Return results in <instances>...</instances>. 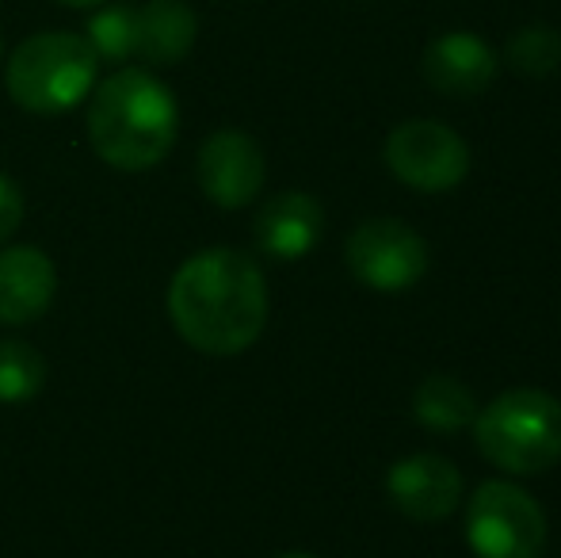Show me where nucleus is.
<instances>
[{
  "mask_svg": "<svg viewBox=\"0 0 561 558\" xmlns=\"http://www.w3.org/2000/svg\"><path fill=\"white\" fill-rule=\"evenodd\" d=\"M23 192H20V184H15L12 176H4L0 172V246H4L8 238H12L15 230H20V223H23Z\"/></svg>",
  "mask_w": 561,
  "mask_h": 558,
  "instance_id": "obj_18",
  "label": "nucleus"
},
{
  "mask_svg": "<svg viewBox=\"0 0 561 558\" xmlns=\"http://www.w3.org/2000/svg\"><path fill=\"white\" fill-rule=\"evenodd\" d=\"M0 54H4V43H0Z\"/></svg>",
  "mask_w": 561,
  "mask_h": 558,
  "instance_id": "obj_21",
  "label": "nucleus"
},
{
  "mask_svg": "<svg viewBox=\"0 0 561 558\" xmlns=\"http://www.w3.org/2000/svg\"><path fill=\"white\" fill-rule=\"evenodd\" d=\"M267 176L264 149L244 130H215L195 153V180L222 210H241L260 195Z\"/></svg>",
  "mask_w": 561,
  "mask_h": 558,
  "instance_id": "obj_8",
  "label": "nucleus"
},
{
  "mask_svg": "<svg viewBox=\"0 0 561 558\" xmlns=\"http://www.w3.org/2000/svg\"><path fill=\"white\" fill-rule=\"evenodd\" d=\"M84 38L100 61L123 66L138 54V8L134 4H100L84 23Z\"/></svg>",
  "mask_w": 561,
  "mask_h": 558,
  "instance_id": "obj_15",
  "label": "nucleus"
},
{
  "mask_svg": "<svg viewBox=\"0 0 561 558\" xmlns=\"http://www.w3.org/2000/svg\"><path fill=\"white\" fill-rule=\"evenodd\" d=\"M413 418L432 432H458L478 418V398L455 375H428L413 395Z\"/></svg>",
  "mask_w": 561,
  "mask_h": 558,
  "instance_id": "obj_14",
  "label": "nucleus"
},
{
  "mask_svg": "<svg viewBox=\"0 0 561 558\" xmlns=\"http://www.w3.org/2000/svg\"><path fill=\"white\" fill-rule=\"evenodd\" d=\"M58 269L35 246H15L0 253V321L4 326H31L54 303Z\"/></svg>",
  "mask_w": 561,
  "mask_h": 558,
  "instance_id": "obj_12",
  "label": "nucleus"
},
{
  "mask_svg": "<svg viewBox=\"0 0 561 558\" xmlns=\"http://www.w3.org/2000/svg\"><path fill=\"white\" fill-rule=\"evenodd\" d=\"M508 66L519 77H550L561 66V31L550 23H527L508 38Z\"/></svg>",
  "mask_w": 561,
  "mask_h": 558,
  "instance_id": "obj_17",
  "label": "nucleus"
},
{
  "mask_svg": "<svg viewBox=\"0 0 561 558\" xmlns=\"http://www.w3.org/2000/svg\"><path fill=\"white\" fill-rule=\"evenodd\" d=\"M386 164L416 192H450L470 172V146L436 119H409L386 138Z\"/></svg>",
  "mask_w": 561,
  "mask_h": 558,
  "instance_id": "obj_7",
  "label": "nucleus"
},
{
  "mask_svg": "<svg viewBox=\"0 0 561 558\" xmlns=\"http://www.w3.org/2000/svg\"><path fill=\"white\" fill-rule=\"evenodd\" d=\"M199 15L187 0H149L138 8V54L146 66H176L192 54Z\"/></svg>",
  "mask_w": 561,
  "mask_h": 558,
  "instance_id": "obj_13",
  "label": "nucleus"
},
{
  "mask_svg": "<svg viewBox=\"0 0 561 558\" xmlns=\"http://www.w3.org/2000/svg\"><path fill=\"white\" fill-rule=\"evenodd\" d=\"M279 558H318V555H306V551H287V555H279Z\"/></svg>",
  "mask_w": 561,
  "mask_h": 558,
  "instance_id": "obj_20",
  "label": "nucleus"
},
{
  "mask_svg": "<svg viewBox=\"0 0 561 558\" xmlns=\"http://www.w3.org/2000/svg\"><path fill=\"white\" fill-rule=\"evenodd\" d=\"M100 58L84 35L38 31L23 38L4 66L8 96L31 115H61L92 96Z\"/></svg>",
  "mask_w": 561,
  "mask_h": 558,
  "instance_id": "obj_3",
  "label": "nucleus"
},
{
  "mask_svg": "<svg viewBox=\"0 0 561 558\" xmlns=\"http://www.w3.org/2000/svg\"><path fill=\"white\" fill-rule=\"evenodd\" d=\"M424 81L439 92V96L470 100L493 84L496 77V54L485 38L470 35V31H450L439 35L436 43L424 50Z\"/></svg>",
  "mask_w": 561,
  "mask_h": 558,
  "instance_id": "obj_10",
  "label": "nucleus"
},
{
  "mask_svg": "<svg viewBox=\"0 0 561 558\" xmlns=\"http://www.w3.org/2000/svg\"><path fill=\"white\" fill-rule=\"evenodd\" d=\"M84 127L100 161L118 172H146L176 146L180 107L149 69H118L92 89Z\"/></svg>",
  "mask_w": 561,
  "mask_h": 558,
  "instance_id": "obj_2",
  "label": "nucleus"
},
{
  "mask_svg": "<svg viewBox=\"0 0 561 558\" xmlns=\"http://www.w3.org/2000/svg\"><path fill=\"white\" fill-rule=\"evenodd\" d=\"M478 452L508 475H542L561 459V402L547 390L519 387L493 398L473 418Z\"/></svg>",
  "mask_w": 561,
  "mask_h": 558,
  "instance_id": "obj_4",
  "label": "nucleus"
},
{
  "mask_svg": "<svg viewBox=\"0 0 561 558\" xmlns=\"http://www.w3.org/2000/svg\"><path fill=\"white\" fill-rule=\"evenodd\" d=\"M169 318L203 356H241L267 326V280L241 249H203L169 283Z\"/></svg>",
  "mask_w": 561,
  "mask_h": 558,
  "instance_id": "obj_1",
  "label": "nucleus"
},
{
  "mask_svg": "<svg viewBox=\"0 0 561 558\" xmlns=\"http://www.w3.org/2000/svg\"><path fill=\"white\" fill-rule=\"evenodd\" d=\"M344 261L363 287L398 295L428 272V241L401 218H367L347 234Z\"/></svg>",
  "mask_w": 561,
  "mask_h": 558,
  "instance_id": "obj_6",
  "label": "nucleus"
},
{
  "mask_svg": "<svg viewBox=\"0 0 561 558\" xmlns=\"http://www.w3.org/2000/svg\"><path fill=\"white\" fill-rule=\"evenodd\" d=\"M54 4H66V8H100L107 0H54Z\"/></svg>",
  "mask_w": 561,
  "mask_h": 558,
  "instance_id": "obj_19",
  "label": "nucleus"
},
{
  "mask_svg": "<svg viewBox=\"0 0 561 558\" xmlns=\"http://www.w3.org/2000/svg\"><path fill=\"white\" fill-rule=\"evenodd\" d=\"M46 387V360L27 341H0V402H31Z\"/></svg>",
  "mask_w": 561,
  "mask_h": 558,
  "instance_id": "obj_16",
  "label": "nucleus"
},
{
  "mask_svg": "<svg viewBox=\"0 0 561 558\" xmlns=\"http://www.w3.org/2000/svg\"><path fill=\"white\" fill-rule=\"evenodd\" d=\"M466 544L478 558H542L547 513L516 482H481L466 505Z\"/></svg>",
  "mask_w": 561,
  "mask_h": 558,
  "instance_id": "obj_5",
  "label": "nucleus"
},
{
  "mask_svg": "<svg viewBox=\"0 0 561 558\" xmlns=\"http://www.w3.org/2000/svg\"><path fill=\"white\" fill-rule=\"evenodd\" d=\"M325 210L313 195L306 192H279L256 210L252 238L256 249L272 261H302L321 241Z\"/></svg>",
  "mask_w": 561,
  "mask_h": 558,
  "instance_id": "obj_11",
  "label": "nucleus"
},
{
  "mask_svg": "<svg viewBox=\"0 0 561 558\" xmlns=\"http://www.w3.org/2000/svg\"><path fill=\"white\" fill-rule=\"evenodd\" d=\"M386 493H390V501L409 521L432 524L458 509V501H462V475L444 455H405L386 475Z\"/></svg>",
  "mask_w": 561,
  "mask_h": 558,
  "instance_id": "obj_9",
  "label": "nucleus"
}]
</instances>
